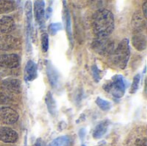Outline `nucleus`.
I'll return each mask as SVG.
<instances>
[{
  "label": "nucleus",
  "mask_w": 147,
  "mask_h": 146,
  "mask_svg": "<svg viewBox=\"0 0 147 146\" xmlns=\"http://www.w3.org/2000/svg\"><path fill=\"white\" fill-rule=\"evenodd\" d=\"M92 27L96 38H108L115 28L113 13L106 9L97 10L92 19Z\"/></svg>",
  "instance_id": "nucleus-1"
},
{
  "label": "nucleus",
  "mask_w": 147,
  "mask_h": 146,
  "mask_svg": "<svg viewBox=\"0 0 147 146\" xmlns=\"http://www.w3.org/2000/svg\"><path fill=\"white\" fill-rule=\"evenodd\" d=\"M110 57L114 65H117L121 69H125L127 65L130 57V47L128 39H123L117 46V47L115 48Z\"/></svg>",
  "instance_id": "nucleus-2"
},
{
  "label": "nucleus",
  "mask_w": 147,
  "mask_h": 146,
  "mask_svg": "<svg viewBox=\"0 0 147 146\" xmlns=\"http://www.w3.org/2000/svg\"><path fill=\"white\" fill-rule=\"evenodd\" d=\"M104 90L109 92L115 98H121L126 91V83L122 76L116 75L110 83L103 85Z\"/></svg>",
  "instance_id": "nucleus-3"
},
{
  "label": "nucleus",
  "mask_w": 147,
  "mask_h": 146,
  "mask_svg": "<svg viewBox=\"0 0 147 146\" xmlns=\"http://www.w3.org/2000/svg\"><path fill=\"white\" fill-rule=\"evenodd\" d=\"M92 48L102 55H111L115 50L114 42L108 38H96L92 43Z\"/></svg>",
  "instance_id": "nucleus-4"
},
{
  "label": "nucleus",
  "mask_w": 147,
  "mask_h": 146,
  "mask_svg": "<svg viewBox=\"0 0 147 146\" xmlns=\"http://www.w3.org/2000/svg\"><path fill=\"white\" fill-rule=\"evenodd\" d=\"M19 119L18 113L11 108L3 107L0 108V121L7 124L12 125L15 124Z\"/></svg>",
  "instance_id": "nucleus-5"
},
{
  "label": "nucleus",
  "mask_w": 147,
  "mask_h": 146,
  "mask_svg": "<svg viewBox=\"0 0 147 146\" xmlns=\"http://www.w3.org/2000/svg\"><path fill=\"white\" fill-rule=\"evenodd\" d=\"M21 46V41L19 39L9 35L4 34L0 36V50L9 51L19 48Z\"/></svg>",
  "instance_id": "nucleus-6"
},
{
  "label": "nucleus",
  "mask_w": 147,
  "mask_h": 146,
  "mask_svg": "<svg viewBox=\"0 0 147 146\" xmlns=\"http://www.w3.org/2000/svg\"><path fill=\"white\" fill-rule=\"evenodd\" d=\"M21 59L18 54L9 53L0 55V67L14 69L20 65Z\"/></svg>",
  "instance_id": "nucleus-7"
},
{
  "label": "nucleus",
  "mask_w": 147,
  "mask_h": 146,
  "mask_svg": "<svg viewBox=\"0 0 147 146\" xmlns=\"http://www.w3.org/2000/svg\"><path fill=\"white\" fill-rule=\"evenodd\" d=\"M18 140V133L13 129L0 126V141L7 144H14Z\"/></svg>",
  "instance_id": "nucleus-8"
},
{
  "label": "nucleus",
  "mask_w": 147,
  "mask_h": 146,
  "mask_svg": "<svg viewBox=\"0 0 147 146\" xmlns=\"http://www.w3.org/2000/svg\"><path fill=\"white\" fill-rule=\"evenodd\" d=\"M34 11L36 22L39 23L40 27L42 28L44 25V17H45V2L38 0L34 2Z\"/></svg>",
  "instance_id": "nucleus-9"
},
{
  "label": "nucleus",
  "mask_w": 147,
  "mask_h": 146,
  "mask_svg": "<svg viewBox=\"0 0 147 146\" xmlns=\"http://www.w3.org/2000/svg\"><path fill=\"white\" fill-rule=\"evenodd\" d=\"M47 75L50 85H52V87L53 88H57L59 82V72L56 70V68L53 65V64L49 61L47 62Z\"/></svg>",
  "instance_id": "nucleus-10"
},
{
  "label": "nucleus",
  "mask_w": 147,
  "mask_h": 146,
  "mask_svg": "<svg viewBox=\"0 0 147 146\" xmlns=\"http://www.w3.org/2000/svg\"><path fill=\"white\" fill-rule=\"evenodd\" d=\"M37 77V65L33 60H28L25 66L24 79L26 82H32Z\"/></svg>",
  "instance_id": "nucleus-11"
},
{
  "label": "nucleus",
  "mask_w": 147,
  "mask_h": 146,
  "mask_svg": "<svg viewBox=\"0 0 147 146\" xmlns=\"http://www.w3.org/2000/svg\"><path fill=\"white\" fill-rule=\"evenodd\" d=\"M15 28V22L10 16H3L0 19V34L4 35L11 32Z\"/></svg>",
  "instance_id": "nucleus-12"
},
{
  "label": "nucleus",
  "mask_w": 147,
  "mask_h": 146,
  "mask_svg": "<svg viewBox=\"0 0 147 146\" xmlns=\"http://www.w3.org/2000/svg\"><path fill=\"white\" fill-rule=\"evenodd\" d=\"M133 45L138 51H143L146 48V37L142 33H136L133 36Z\"/></svg>",
  "instance_id": "nucleus-13"
},
{
  "label": "nucleus",
  "mask_w": 147,
  "mask_h": 146,
  "mask_svg": "<svg viewBox=\"0 0 147 146\" xmlns=\"http://www.w3.org/2000/svg\"><path fill=\"white\" fill-rule=\"evenodd\" d=\"M25 15L27 21V40L28 46H29V40L31 34V24H32V9H31V2L28 1L25 6Z\"/></svg>",
  "instance_id": "nucleus-14"
},
{
  "label": "nucleus",
  "mask_w": 147,
  "mask_h": 146,
  "mask_svg": "<svg viewBox=\"0 0 147 146\" xmlns=\"http://www.w3.org/2000/svg\"><path fill=\"white\" fill-rule=\"evenodd\" d=\"M109 124H110L109 120H103L101 123H99L96 126V128L93 132V138L96 139H99L102 137H103L109 129Z\"/></svg>",
  "instance_id": "nucleus-15"
},
{
  "label": "nucleus",
  "mask_w": 147,
  "mask_h": 146,
  "mask_svg": "<svg viewBox=\"0 0 147 146\" xmlns=\"http://www.w3.org/2000/svg\"><path fill=\"white\" fill-rule=\"evenodd\" d=\"M132 26L136 33H141L142 29L146 27V22L141 15L136 13L132 19Z\"/></svg>",
  "instance_id": "nucleus-16"
},
{
  "label": "nucleus",
  "mask_w": 147,
  "mask_h": 146,
  "mask_svg": "<svg viewBox=\"0 0 147 146\" xmlns=\"http://www.w3.org/2000/svg\"><path fill=\"white\" fill-rule=\"evenodd\" d=\"M45 102L47 107V110H48L49 114L52 116H55L57 114V105H56V102H55L51 92H47V94L45 97Z\"/></svg>",
  "instance_id": "nucleus-17"
},
{
  "label": "nucleus",
  "mask_w": 147,
  "mask_h": 146,
  "mask_svg": "<svg viewBox=\"0 0 147 146\" xmlns=\"http://www.w3.org/2000/svg\"><path fill=\"white\" fill-rule=\"evenodd\" d=\"M3 85L9 91L19 93L21 90V82L17 79H6L3 82Z\"/></svg>",
  "instance_id": "nucleus-18"
},
{
  "label": "nucleus",
  "mask_w": 147,
  "mask_h": 146,
  "mask_svg": "<svg viewBox=\"0 0 147 146\" xmlns=\"http://www.w3.org/2000/svg\"><path fill=\"white\" fill-rule=\"evenodd\" d=\"M15 9H16V4L14 1L0 0V15L12 12Z\"/></svg>",
  "instance_id": "nucleus-19"
},
{
  "label": "nucleus",
  "mask_w": 147,
  "mask_h": 146,
  "mask_svg": "<svg viewBox=\"0 0 147 146\" xmlns=\"http://www.w3.org/2000/svg\"><path fill=\"white\" fill-rule=\"evenodd\" d=\"M64 19H65V28L67 31V35L71 42H72V32H71V15L68 11V9L65 8L64 12Z\"/></svg>",
  "instance_id": "nucleus-20"
},
{
  "label": "nucleus",
  "mask_w": 147,
  "mask_h": 146,
  "mask_svg": "<svg viewBox=\"0 0 147 146\" xmlns=\"http://www.w3.org/2000/svg\"><path fill=\"white\" fill-rule=\"evenodd\" d=\"M71 139L68 136H60L53 140L48 146H70Z\"/></svg>",
  "instance_id": "nucleus-21"
},
{
  "label": "nucleus",
  "mask_w": 147,
  "mask_h": 146,
  "mask_svg": "<svg viewBox=\"0 0 147 146\" xmlns=\"http://www.w3.org/2000/svg\"><path fill=\"white\" fill-rule=\"evenodd\" d=\"M96 105L103 111H109L111 108V103L108 101H105L100 97H97L96 100Z\"/></svg>",
  "instance_id": "nucleus-22"
},
{
  "label": "nucleus",
  "mask_w": 147,
  "mask_h": 146,
  "mask_svg": "<svg viewBox=\"0 0 147 146\" xmlns=\"http://www.w3.org/2000/svg\"><path fill=\"white\" fill-rule=\"evenodd\" d=\"M41 47H42V51L44 52H47L49 47V36L47 34V33L44 32L41 34Z\"/></svg>",
  "instance_id": "nucleus-23"
},
{
  "label": "nucleus",
  "mask_w": 147,
  "mask_h": 146,
  "mask_svg": "<svg viewBox=\"0 0 147 146\" xmlns=\"http://www.w3.org/2000/svg\"><path fill=\"white\" fill-rule=\"evenodd\" d=\"M140 79H141V76L140 74H137L134 77V81H133V84L130 89V93L131 94H134L136 93V91L139 89L140 87Z\"/></svg>",
  "instance_id": "nucleus-24"
},
{
  "label": "nucleus",
  "mask_w": 147,
  "mask_h": 146,
  "mask_svg": "<svg viewBox=\"0 0 147 146\" xmlns=\"http://www.w3.org/2000/svg\"><path fill=\"white\" fill-rule=\"evenodd\" d=\"M62 29V25L61 23H58V22H55V23H51L49 26H48V32L51 35H54L56 34V33H58L59 30Z\"/></svg>",
  "instance_id": "nucleus-25"
},
{
  "label": "nucleus",
  "mask_w": 147,
  "mask_h": 146,
  "mask_svg": "<svg viewBox=\"0 0 147 146\" xmlns=\"http://www.w3.org/2000/svg\"><path fill=\"white\" fill-rule=\"evenodd\" d=\"M91 71H92V76L93 78L96 82H99L100 81V70L96 67V65H93L91 67Z\"/></svg>",
  "instance_id": "nucleus-26"
},
{
  "label": "nucleus",
  "mask_w": 147,
  "mask_h": 146,
  "mask_svg": "<svg viewBox=\"0 0 147 146\" xmlns=\"http://www.w3.org/2000/svg\"><path fill=\"white\" fill-rule=\"evenodd\" d=\"M136 146H146V139H138L135 143Z\"/></svg>",
  "instance_id": "nucleus-27"
},
{
  "label": "nucleus",
  "mask_w": 147,
  "mask_h": 146,
  "mask_svg": "<svg viewBox=\"0 0 147 146\" xmlns=\"http://www.w3.org/2000/svg\"><path fill=\"white\" fill-rule=\"evenodd\" d=\"M143 14H144V16L145 18H147V1H146L143 4Z\"/></svg>",
  "instance_id": "nucleus-28"
},
{
  "label": "nucleus",
  "mask_w": 147,
  "mask_h": 146,
  "mask_svg": "<svg viewBox=\"0 0 147 146\" xmlns=\"http://www.w3.org/2000/svg\"><path fill=\"white\" fill-rule=\"evenodd\" d=\"M34 146H45V144L43 143V141L41 140V139H38L35 141Z\"/></svg>",
  "instance_id": "nucleus-29"
},
{
  "label": "nucleus",
  "mask_w": 147,
  "mask_h": 146,
  "mask_svg": "<svg viewBox=\"0 0 147 146\" xmlns=\"http://www.w3.org/2000/svg\"><path fill=\"white\" fill-rule=\"evenodd\" d=\"M52 13V8L51 7H48L47 11H45V15H46V19H48L49 16H50V14Z\"/></svg>",
  "instance_id": "nucleus-30"
},
{
  "label": "nucleus",
  "mask_w": 147,
  "mask_h": 146,
  "mask_svg": "<svg viewBox=\"0 0 147 146\" xmlns=\"http://www.w3.org/2000/svg\"><path fill=\"white\" fill-rule=\"evenodd\" d=\"M78 134H79V137L81 138V139H83L84 137V135H85V131H84V129H81V130L79 131Z\"/></svg>",
  "instance_id": "nucleus-31"
},
{
  "label": "nucleus",
  "mask_w": 147,
  "mask_h": 146,
  "mask_svg": "<svg viewBox=\"0 0 147 146\" xmlns=\"http://www.w3.org/2000/svg\"><path fill=\"white\" fill-rule=\"evenodd\" d=\"M98 146H105L104 145H98Z\"/></svg>",
  "instance_id": "nucleus-32"
},
{
  "label": "nucleus",
  "mask_w": 147,
  "mask_h": 146,
  "mask_svg": "<svg viewBox=\"0 0 147 146\" xmlns=\"http://www.w3.org/2000/svg\"><path fill=\"white\" fill-rule=\"evenodd\" d=\"M82 146H86V145H82Z\"/></svg>",
  "instance_id": "nucleus-33"
}]
</instances>
